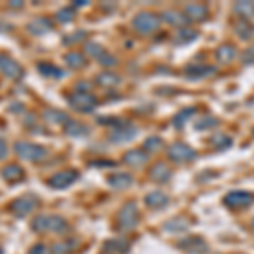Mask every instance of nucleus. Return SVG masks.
Here are the masks:
<instances>
[{"instance_id":"1","label":"nucleus","mask_w":254,"mask_h":254,"mask_svg":"<svg viewBox=\"0 0 254 254\" xmlns=\"http://www.w3.org/2000/svg\"><path fill=\"white\" fill-rule=\"evenodd\" d=\"M31 229L39 234H46V232H53V234H64L68 231V224L63 217L58 215H38L32 219Z\"/></svg>"},{"instance_id":"2","label":"nucleus","mask_w":254,"mask_h":254,"mask_svg":"<svg viewBox=\"0 0 254 254\" xmlns=\"http://www.w3.org/2000/svg\"><path fill=\"white\" fill-rule=\"evenodd\" d=\"M14 151L20 159H24V161H41V159H44L48 156L46 147L34 144V142H29V141H17L14 144Z\"/></svg>"},{"instance_id":"3","label":"nucleus","mask_w":254,"mask_h":254,"mask_svg":"<svg viewBox=\"0 0 254 254\" xmlns=\"http://www.w3.org/2000/svg\"><path fill=\"white\" fill-rule=\"evenodd\" d=\"M132 27L136 29V32L142 36H149L154 34L159 27V17L153 12H141L137 14L132 20Z\"/></svg>"},{"instance_id":"4","label":"nucleus","mask_w":254,"mask_h":254,"mask_svg":"<svg viewBox=\"0 0 254 254\" xmlns=\"http://www.w3.org/2000/svg\"><path fill=\"white\" fill-rule=\"evenodd\" d=\"M139 224V210L134 202H127L124 207L119 210V227L122 231H132Z\"/></svg>"},{"instance_id":"5","label":"nucleus","mask_w":254,"mask_h":254,"mask_svg":"<svg viewBox=\"0 0 254 254\" xmlns=\"http://www.w3.org/2000/svg\"><path fill=\"white\" fill-rule=\"evenodd\" d=\"M39 203V198L36 196L34 193H26L19 198H15L14 202L10 203V212L14 214L15 217H26L29 215Z\"/></svg>"},{"instance_id":"6","label":"nucleus","mask_w":254,"mask_h":254,"mask_svg":"<svg viewBox=\"0 0 254 254\" xmlns=\"http://www.w3.org/2000/svg\"><path fill=\"white\" fill-rule=\"evenodd\" d=\"M68 102L69 105H71L75 110H78V112H92L93 109L98 105V100L97 97H93L92 93H73V95L68 97Z\"/></svg>"},{"instance_id":"7","label":"nucleus","mask_w":254,"mask_h":254,"mask_svg":"<svg viewBox=\"0 0 254 254\" xmlns=\"http://www.w3.org/2000/svg\"><path fill=\"white\" fill-rule=\"evenodd\" d=\"M80 178V173L76 170H63V171H58L49 178L48 185L55 190H63V188H68L69 185L76 182Z\"/></svg>"},{"instance_id":"8","label":"nucleus","mask_w":254,"mask_h":254,"mask_svg":"<svg viewBox=\"0 0 254 254\" xmlns=\"http://www.w3.org/2000/svg\"><path fill=\"white\" fill-rule=\"evenodd\" d=\"M253 202H254V195L243 190H234L224 196V203L229 208H244L251 205Z\"/></svg>"},{"instance_id":"9","label":"nucleus","mask_w":254,"mask_h":254,"mask_svg":"<svg viewBox=\"0 0 254 254\" xmlns=\"http://www.w3.org/2000/svg\"><path fill=\"white\" fill-rule=\"evenodd\" d=\"M0 73H3L10 80H20L24 76V69L17 61L2 53H0Z\"/></svg>"},{"instance_id":"10","label":"nucleus","mask_w":254,"mask_h":254,"mask_svg":"<svg viewBox=\"0 0 254 254\" xmlns=\"http://www.w3.org/2000/svg\"><path fill=\"white\" fill-rule=\"evenodd\" d=\"M168 158L173 159L175 163L191 161L195 158V151L190 146L183 144V142H175V144L168 147Z\"/></svg>"},{"instance_id":"11","label":"nucleus","mask_w":254,"mask_h":254,"mask_svg":"<svg viewBox=\"0 0 254 254\" xmlns=\"http://www.w3.org/2000/svg\"><path fill=\"white\" fill-rule=\"evenodd\" d=\"M178 246H180V249H183V251H187L190 254H205L208 251L205 241L196 236H188L187 239L180 241Z\"/></svg>"},{"instance_id":"12","label":"nucleus","mask_w":254,"mask_h":254,"mask_svg":"<svg viewBox=\"0 0 254 254\" xmlns=\"http://www.w3.org/2000/svg\"><path fill=\"white\" fill-rule=\"evenodd\" d=\"M137 129L136 127H132L130 124H122L116 127V129L112 130V134H110V141L112 142H126V141H130L134 136H136Z\"/></svg>"},{"instance_id":"13","label":"nucleus","mask_w":254,"mask_h":254,"mask_svg":"<svg viewBox=\"0 0 254 254\" xmlns=\"http://www.w3.org/2000/svg\"><path fill=\"white\" fill-rule=\"evenodd\" d=\"M53 29V22L48 17H36L27 24V31L34 36H43Z\"/></svg>"},{"instance_id":"14","label":"nucleus","mask_w":254,"mask_h":254,"mask_svg":"<svg viewBox=\"0 0 254 254\" xmlns=\"http://www.w3.org/2000/svg\"><path fill=\"white\" fill-rule=\"evenodd\" d=\"M144 202L149 208H165L168 205V202H170V196H168L165 191L156 190V191L147 193L144 196Z\"/></svg>"},{"instance_id":"15","label":"nucleus","mask_w":254,"mask_h":254,"mask_svg":"<svg viewBox=\"0 0 254 254\" xmlns=\"http://www.w3.org/2000/svg\"><path fill=\"white\" fill-rule=\"evenodd\" d=\"M149 178L153 182H159V183H166L168 180L171 178V168L166 165V163H156L149 171Z\"/></svg>"},{"instance_id":"16","label":"nucleus","mask_w":254,"mask_h":254,"mask_svg":"<svg viewBox=\"0 0 254 254\" xmlns=\"http://www.w3.org/2000/svg\"><path fill=\"white\" fill-rule=\"evenodd\" d=\"M147 159H149V156H147L146 151H141V149H132V151H127V153L124 154V163L129 166H142L147 163Z\"/></svg>"},{"instance_id":"17","label":"nucleus","mask_w":254,"mask_h":254,"mask_svg":"<svg viewBox=\"0 0 254 254\" xmlns=\"http://www.w3.org/2000/svg\"><path fill=\"white\" fill-rule=\"evenodd\" d=\"M24 176H26L24 170L19 165H14V163H12V165H7L2 170V178L5 180V182H9V183H19V182H22Z\"/></svg>"},{"instance_id":"18","label":"nucleus","mask_w":254,"mask_h":254,"mask_svg":"<svg viewBox=\"0 0 254 254\" xmlns=\"http://www.w3.org/2000/svg\"><path fill=\"white\" fill-rule=\"evenodd\" d=\"M208 9L203 3H188L185 7V15L188 20H203L207 17Z\"/></svg>"},{"instance_id":"19","label":"nucleus","mask_w":254,"mask_h":254,"mask_svg":"<svg viewBox=\"0 0 254 254\" xmlns=\"http://www.w3.org/2000/svg\"><path fill=\"white\" fill-rule=\"evenodd\" d=\"M104 249L112 254H126L129 251V241L122 239V237H116V239H109L104 244Z\"/></svg>"},{"instance_id":"20","label":"nucleus","mask_w":254,"mask_h":254,"mask_svg":"<svg viewBox=\"0 0 254 254\" xmlns=\"http://www.w3.org/2000/svg\"><path fill=\"white\" fill-rule=\"evenodd\" d=\"M215 56L222 64H227V63H232V61L236 60L237 51H236V48L232 46V44H222V46L217 49Z\"/></svg>"},{"instance_id":"21","label":"nucleus","mask_w":254,"mask_h":254,"mask_svg":"<svg viewBox=\"0 0 254 254\" xmlns=\"http://www.w3.org/2000/svg\"><path fill=\"white\" fill-rule=\"evenodd\" d=\"M109 185L112 188H117V190H122V188H127L132 185V176L129 173H116L109 176Z\"/></svg>"},{"instance_id":"22","label":"nucleus","mask_w":254,"mask_h":254,"mask_svg":"<svg viewBox=\"0 0 254 254\" xmlns=\"http://www.w3.org/2000/svg\"><path fill=\"white\" fill-rule=\"evenodd\" d=\"M76 248H78V241L69 239V241H64V243L55 244L49 249V254H73L76 251Z\"/></svg>"},{"instance_id":"23","label":"nucleus","mask_w":254,"mask_h":254,"mask_svg":"<svg viewBox=\"0 0 254 254\" xmlns=\"http://www.w3.org/2000/svg\"><path fill=\"white\" fill-rule=\"evenodd\" d=\"M188 222L185 219H173V220H168V222L163 225V229H165L166 232H170V234H182V232H187L188 231Z\"/></svg>"},{"instance_id":"24","label":"nucleus","mask_w":254,"mask_h":254,"mask_svg":"<svg viewBox=\"0 0 254 254\" xmlns=\"http://www.w3.org/2000/svg\"><path fill=\"white\" fill-rule=\"evenodd\" d=\"M161 19L165 20V22L170 24V26H176V27L185 26V24L188 22L187 15H182L180 12H176V10H165L161 14Z\"/></svg>"},{"instance_id":"25","label":"nucleus","mask_w":254,"mask_h":254,"mask_svg":"<svg viewBox=\"0 0 254 254\" xmlns=\"http://www.w3.org/2000/svg\"><path fill=\"white\" fill-rule=\"evenodd\" d=\"M97 83L100 87H105V88H112V87H117L121 83V76L116 75L112 71H102L100 75L97 76Z\"/></svg>"},{"instance_id":"26","label":"nucleus","mask_w":254,"mask_h":254,"mask_svg":"<svg viewBox=\"0 0 254 254\" xmlns=\"http://www.w3.org/2000/svg\"><path fill=\"white\" fill-rule=\"evenodd\" d=\"M64 132H66L69 137H83L88 134V127L80 124V122L68 121L66 126H64Z\"/></svg>"},{"instance_id":"27","label":"nucleus","mask_w":254,"mask_h":254,"mask_svg":"<svg viewBox=\"0 0 254 254\" xmlns=\"http://www.w3.org/2000/svg\"><path fill=\"white\" fill-rule=\"evenodd\" d=\"M43 117L48 124H64L68 122L69 119L64 112H60V110H55V109H49V110H44L43 112Z\"/></svg>"},{"instance_id":"28","label":"nucleus","mask_w":254,"mask_h":254,"mask_svg":"<svg viewBox=\"0 0 254 254\" xmlns=\"http://www.w3.org/2000/svg\"><path fill=\"white\" fill-rule=\"evenodd\" d=\"M234 12L243 20H249L254 15V3L253 2H237L234 5Z\"/></svg>"},{"instance_id":"29","label":"nucleus","mask_w":254,"mask_h":254,"mask_svg":"<svg viewBox=\"0 0 254 254\" xmlns=\"http://www.w3.org/2000/svg\"><path fill=\"white\" fill-rule=\"evenodd\" d=\"M38 69L41 75H44V76H53V78L63 76V71H61L60 68H56L55 64H51V63H44V61L38 63Z\"/></svg>"},{"instance_id":"30","label":"nucleus","mask_w":254,"mask_h":254,"mask_svg":"<svg viewBox=\"0 0 254 254\" xmlns=\"http://www.w3.org/2000/svg\"><path fill=\"white\" fill-rule=\"evenodd\" d=\"M64 61H66V64L69 68H75V69H80L87 64L85 56L80 55V53H68V55L64 56Z\"/></svg>"},{"instance_id":"31","label":"nucleus","mask_w":254,"mask_h":254,"mask_svg":"<svg viewBox=\"0 0 254 254\" xmlns=\"http://www.w3.org/2000/svg\"><path fill=\"white\" fill-rule=\"evenodd\" d=\"M212 73H215V68H212V66H188L187 68V75L188 76H191V78H202V76H208V75H212Z\"/></svg>"},{"instance_id":"32","label":"nucleus","mask_w":254,"mask_h":254,"mask_svg":"<svg viewBox=\"0 0 254 254\" xmlns=\"http://www.w3.org/2000/svg\"><path fill=\"white\" fill-rule=\"evenodd\" d=\"M236 32H237V36H239L241 39H249L254 34V26L249 22V20L241 19V22L236 26Z\"/></svg>"},{"instance_id":"33","label":"nucleus","mask_w":254,"mask_h":254,"mask_svg":"<svg viewBox=\"0 0 254 254\" xmlns=\"http://www.w3.org/2000/svg\"><path fill=\"white\" fill-rule=\"evenodd\" d=\"M193 114H195V109H185V110H182V112H178L173 119V126L178 127V129L183 127V124H187Z\"/></svg>"},{"instance_id":"34","label":"nucleus","mask_w":254,"mask_h":254,"mask_svg":"<svg viewBox=\"0 0 254 254\" xmlns=\"http://www.w3.org/2000/svg\"><path fill=\"white\" fill-rule=\"evenodd\" d=\"M55 17L61 24H68V22H71V20L75 19V9H73V7H64V9L56 12Z\"/></svg>"},{"instance_id":"35","label":"nucleus","mask_w":254,"mask_h":254,"mask_svg":"<svg viewBox=\"0 0 254 254\" xmlns=\"http://www.w3.org/2000/svg\"><path fill=\"white\" fill-rule=\"evenodd\" d=\"M161 147H163V141L158 136H151L144 141V151H147V153H158Z\"/></svg>"},{"instance_id":"36","label":"nucleus","mask_w":254,"mask_h":254,"mask_svg":"<svg viewBox=\"0 0 254 254\" xmlns=\"http://www.w3.org/2000/svg\"><path fill=\"white\" fill-rule=\"evenodd\" d=\"M85 51H87V55H90L92 58H95L97 61L105 55L104 48H102L98 43H87L85 44Z\"/></svg>"},{"instance_id":"37","label":"nucleus","mask_w":254,"mask_h":254,"mask_svg":"<svg viewBox=\"0 0 254 254\" xmlns=\"http://www.w3.org/2000/svg\"><path fill=\"white\" fill-rule=\"evenodd\" d=\"M196 36H198L196 31L183 27V29H180L178 34H176V41H178V43H191L193 39H196Z\"/></svg>"},{"instance_id":"38","label":"nucleus","mask_w":254,"mask_h":254,"mask_svg":"<svg viewBox=\"0 0 254 254\" xmlns=\"http://www.w3.org/2000/svg\"><path fill=\"white\" fill-rule=\"evenodd\" d=\"M214 126H217V119L210 117V116H205V117L200 119L198 124H196L195 127L200 130H205V129H210V127H214Z\"/></svg>"},{"instance_id":"39","label":"nucleus","mask_w":254,"mask_h":254,"mask_svg":"<svg viewBox=\"0 0 254 254\" xmlns=\"http://www.w3.org/2000/svg\"><path fill=\"white\" fill-rule=\"evenodd\" d=\"M212 146L217 147V149H224V147L231 146V139L227 136H224V134H219V136H215L212 139Z\"/></svg>"},{"instance_id":"40","label":"nucleus","mask_w":254,"mask_h":254,"mask_svg":"<svg viewBox=\"0 0 254 254\" xmlns=\"http://www.w3.org/2000/svg\"><path fill=\"white\" fill-rule=\"evenodd\" d=\"M85 32L83 31H80V32H73V34H69V36H64L63 38V43L64 44H73V43H78V41L81 39H85Z\"/></svg>"},{"instance_id":"41","label":"nucleus","mask_w":254,"mask_h":254,"mask_svg":"<svg viewBox=\"0 0 254 254\" xmlns=\"http://www.w3.org/2000/svg\"><path fill=\"white\" fill-rule=\"evenodd\" d=\"M98 63H100L102 66L109 68V66H114V64H117V60H116V58H112V56H110V55H107V53H105V55L102 56L100 60H98Z\"/></svg>"},{"instance_id":"42","label":"nucleus","mask_w":254,"mask_h":254,"mask_svg":"<svg viewBox=\"0 0 254 254\" xmlns=\"http://www.w3.org/2000/svg\"><path fill=\"white\" fill-rule=\"evenodd\" d=\"M243 61H244L246 64H251V63H254V44H253V46H249V48L244 51V55H243Z\"/></svg>"},{"instance_id":"43","label":"nucleus","mask_w":254,"mask_h":254,"mask_svg":"<svg viewBox=\"0 0 254 254\" xmlns=\"http://www.w3.org/2000/svg\"><path fill=\"white\" fill-rule=\"evenodd\" d=\"M29 254H49V249L44 244H36L29 249Z\"/></svg>"},{"instance_id":"44","label":"nucleus","mask_w":254,"mask_h":254,"mask_svg":"<svg viewBox=\"0 0 254 254\" xmlns=\"http://www.w3.org/2000/svg\"><path fill=\"white\" fill-rule=\"evenodd\" d=\"M75 92L76 93H90V83H87V81H80V83L75 87Z\"/></svg>"},{"instance_id":"45","label":"nucleus","mask_w":254,"mask_h":254,"mask_svg":"<svg viewBox=\"0 0 254 254\" xmlns=\"http://www.w3.org/2000/svg\"><path fill=\"white\" fill-rule=\"evenodd\" d=\"M7 154H9V147H7L5 141H2V139H0V161H2V159H5Z\"/></svg>"},{"instance_id":"46","label":"nucleus","mask_w":254,"mask_h":254,"mask_svg":"<svg viewBox=\"0 0 254 254\" xmlns=\"http://www.w3.org/2000/svg\"><path fill=\"white\" fill-rule=\"evenodd\" d=\"M114 161H93V166H114Z\"/></svg>"},{"instance_id":"47","label":"nucleus","mask_w":254,"mask_h":254,"mask_svg":"<svg viewBox=\"0 0 254 254\" xmlns=\"http://www.w3.org/2000/svg\"><path fill=\"white\" fill-rule=\"evenodd\" d=\"M10 7H14V9H20V7L24 5V2H20V0H12V2H9Z\"/></svg>"},{"instance_id":"48","label":"nucleus","mask_w":254,"mask_h":254,"mask_svg":"<svg viewBox=\"0 0 254 254\" xmlns=\"http://www.w3.org/2000/svg\"><path fill=\"white\" fill-rule=\"evenodd\" d=\"M87 3H88L87 0H80V2H75V5L76 7H83V5H87Z\"/></svg>"},{"instance_id":"49","label":"nucleus","mask_w":254,"mask_h":254,"mask_svg":"<svg viewBox=\"0 0 254 254\" xmlns=\"http://www.w3.org/2000/svg\"><path fill=\"white\" fill-rule=\"evenodd\" d=\"M0 254H3V249L2 248H0Z\"/></svg>"},{"instance_id":"50","label":"nucleus","mask_w":254,"mask_h":254,"mask_svg":"<svg viewBox=\"0 0 254 254\" xmlns=\"http://www.w3.org/2000/svg\"><path fill=\"white\" fill-rule=\"evenodd\" d=\"M253 225H254V222H253Z\"/></svg>"},{"instance_id":"51","label":"nucleus","mask_w":254,"mask_h":254,"mask_svg":"<svg viewBox=\"0 0 254 254\" xmlns=\"http://www.w3.org/2000/svg\"><path fill=\"white\" fill-rule=\"evenodd\" d=\"M104 254H105V253H104Z\"/></svg>"}]
</instances>
